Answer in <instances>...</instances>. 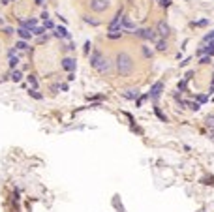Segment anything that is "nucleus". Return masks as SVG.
<instances>
[{"label": "nucleus", "instance_id": "1", "mask_svg": "<svg viewBox=\"0 0 214 212\" xmlns=\"http://www.w3.org/2000/svg\"><path fill=\"white\" fill-rule=\"evenodd\" d=\"M90 66L96 69V72L100 73H107L111 69V62L107 56L102 54V51L100 49H92V53H90Z\"/></svg>", "mask_w": 214, "mask_h": 212}, {"label": "nucleus", "instance_id": "2", "mask_svg": "<svg viewBox=\"0 0 214 212\" xmlns=\"http://www.w3.org/2000/svg\"><path fill=\"white\" fill-rule=\"evenodd\" d=\"M115 64H117V69H118L120 75H128V73H132V69H133V58L126 51H120L117 54Z\"/></svg>", "mask_w": 214, "mask_h": 212}, {"label": "nucleus", "instance_id": "3", "mask_svg": "<svg viewBox=\"0 0 214 212\" xmlns=\"http://www.w3.org/2000/svg\"><path fill=\"white\" fill-rule=\"evenodd\" d=\"M132 34H135V36H139V38H143V40H150V41H156V40H158V38H156V34H154V30H150V28L135 30V32H132Z\"/></svg>", "mask_w": 214, "mask_h": 212}, {"label": "nucleus", "instance_id": "4", "mask_svg": "<svg viewBox=\"0 0 214 212\" xmlns=\"http://www.w3.org/2000/svg\"><path fill=\"white\" fill-rule=\"evenodd\" d=\"M60 66H62L64 72H70V73H71V72L77 68V62H75V58H71V56H66V58L60 60Z\"/></svg>", "mask_w": 214, "mask_h": 212}, {"label": "nucleus", "instance_id": "5", "mask_svg": "<svg viewBox=\"0 0 214 212\" xmlns=\"http://www.w3.org/2000/svg\"><path fill=\"white\" fill-rule=\"evenodd\" d=\"M90 8L98 13H102L107 10V0H90Z\"/></svg>", "mask_w": 214, "mask_h": 212}, {"label": "nucleus", "instance_id": "6", "mask_svg": "<svg viewBox=\"0 0 214 212\" xmlns=\"http://www.w3.org/2000/svg\"><path fill=\"white\" fill-rule=\"evenodd\" d=\"M162 90H163V83H154L152 88H150V92H148V98H152V100H158L160 94H162Z\"/></svg>", "mask_w": 214, "mask_h": 212}, {"label": "nucleus", "instance_id": "7", "mask_svg": "<svg viewBox=\"0 0 214 212\" xmlns=\"http://www.w3.org/2000/svg\"><path fill=\"white\" fill-rule=\"evenodd\" d=\"M55 36L60 38V40H71V34L68 32L66 26H56V28H55Z\"/></svg>", "mask_w": 214, "mask_h": 212}, {"label": "nucleus", "instance_id": "8", "mask_svg": "<svg viewBox=\"0 0 214 212\" xmlns=\"http://www.w3.org/2000/svg\"><path fill=\"white\" fill-rule=\"evenodd\" d=\"M15 34H17L21 40H25V41H28V40L32 38V32H30V30H26V28H17Z\"/></svg>", "mask_w": 214, "mask_h": 212}, {"label": "nucleus", "instance_id": "9", "mask_svg": "<svg viewBox=\"0 0 214 212\" xmlns=\"http://www.w3.org/2000/svg\"><path fill=\"white\" fill-rule=\"evenodd\" d=\"M10 79L13 81V83H21V79H23V72H21V69H13L11 72V75H10Z\"/></svg>", "mask_w": 214, "mask_h": 212}, {"label": "nucleus", "instance_id": "10", "mask_svg": "<svg viewBox=\"0 0 214 212\" xmlns=\"http://www.w3.org/2000/svg\"><path fill=\"white\" fill-rule=\"evenodd\" d=\"M158 34H160V36H167V34H169V26L163 23V21L158 23Z\"/></svg>", "mask_w": 214, "mask_h": 212}, {"label": "nucleus", "instance_id": "11", "mask_svg": "<svg viewBox=\"0 0 214 212\" xmlns=\"http://www.w3.org/2000/svg\"><path fill=\"white\" fill-rule=\"evenodd\" d=\"M26 79H28V83H30V88H34V90H38V87H40V83H38V79H36V75H28Z\"/></svg>", "mask_w": 214, "mask_h": 212}, {"label": "nucleus", "instance_id": "12", "mask_svg": "<svg viewBox=\"0 0 214 212\" xmlns=\"http://www.w3.org/2000/svg\"><path fill=\"white\" fill-rule=\"evenodd\" d=\"M28 96L34 98V100H43V94H40L38 90H34V88H28Z\"/></svg>", "mask_w": 214, "mask_h": 212}, {"label": "nucleus", "instance_id": "13", "mask_svg": "<svg viewBox=\"0 0 214 212\" xmlns=\"http://www.w3.org/2000/svg\"><path fill=\"white\" fill-rule=\"evenodd\" d=\"M26 49H28V43H26L25 40H21V41L15 43V51H26Z\"/></svg>", "mask_w": 214, "mask_h": 212}, {"label": "nucleus", "instance_id": "14", "mask_svg": "<svg viewBox=\"0 0 214 212\" xmlns=\"http://www.w3.org/2000/svg\"><path fill=\"white\" fill-rule=\"evenodd\" d=\"M45 34V28L43 26H36L34 30H32V36H43Z\"/></svg>", "mask_w": 214, "mask_h": 212}, {"label": "nucleus", "instance_id": "15", "mask_svg": "<svg viewBox=\"0 0 214 212\" xmlns=\"http://www.w3.org/2000/svg\"><path fill=\"white\" fill-rule=\"evenodd\" d=\"M205 122H207V126H209L210 130H214V115H209V116H207V120H205Z\"/></svg>", "mask_w": 214, "mask_h": 212}, {"label": "nucleus", "instance_id": "16", "mask_svg": "<svg viewBox=\"0 0 214 212\" xmlns=\"http://www.w3.org/2000/svg\"><path fill=\"white\" fill-rule=\"evenodd\" d=\"M156 47H158V51H165V41H163V40H156Z\"/></svg>", "mask_w": 214, "mask_h": 212}, {"label": "nucleus", "instance_id": "17", "mask_svg": "<svg viewBox=\"0 0 214 212\" xmlns=\"http://www.w3.org/2000/svg\"><path fill=\"white\" fill-rule=\"evenodd\" d=\"M124 98H128V100H135V98H137V92L133 94V90H128V92L124 94Z\"/></svg>", "mask_w": 214, "mask_h": 212}, {"label": "nucleus", "instance_id": "18", "mask_svg": "<svg viewBox=\"0 0 214 212\" xmlns=\"http://www.w3.org/2000/svg\"><path fill=\"white\" fill-rule=\"evenodd\" d=\"M43 28H45V30H51V28H55L53 21H51V19H47V21H45V25H43Z\"/></svg>", "mask_w": 214, "mask_h": 212}, {"label": "nucleus", "instance_id": "19", "mask_svg": "<svg viewBox=\"0 0 214 212\" xmlns=\"http://www.w3.org/2000/svg\"><path fill=\"white\" fill-rule=\"evenodd\" d=\"M207 100H209V96H205V94H199L197 96V103H205Z\"/></svg>", "mask_w": 214, "mask_h": 212}, {"label": "nucleus", "instance_id": "20", "mask_svg": "<svg viewBox=\"0 0 214 212\" xmlns=\"http://www.w3.org/2000/svg\"><path fill=\"white\" fill-rule=\"evenodd\" d=\"M201 64H210V56H201Z\"/></svg>", "mask_w": 214, "mask_h": 212}, {"label": "nucleus", "instance_id": "21", "mask_svg": "<svg viewBox=\"0 0 214 212\" xmlns=\"http://www.w3.org/2000/svg\"><path fill=\"white\" fill-rule=\"evenodd\" d=\"M85 21L90 23V25H98V21H96V19H90V17H85Z\"/></svg>", "mask_w": 214, "mask_h": 212}, {"label": "nucleus", "instance_id": "22", "mask_svg": "<svg viewBox=\"0 0 214 212\" xmlns=\"http://www.w3.org/2000/svg\"><path fill=\"white\" fill-rule=\"evenodd\" d=\"M158 2H160V4L163 6V8H167V6L171 4V2H169V0H158Z\"/></svg>", "mask_w": 214, "mask_h": 212}, {"label": "nucleus", "instance_id": "23", "mask_svg": "<svg viewBox=\"0 0 214 212\" xmlns=\"http://www.w3.org/2000/svg\"><path fill=\"white\" fill-rule=\"evenodd\" d=\"M4 32H6V34H13V32H15V30H13L11 26H6V28H4Z\"/></svg>", "mask_w": 214, "mask_h": 212}, {"label": "nucleus", "instance_id": "24", "mask_svg": "<svg viewBox=\"0 0 214 212\" xmlns=\"http://www.w3.org/2000/svg\"><path fill=\"white\" fill-rule=\"evenodd\" d=\"M143 53H145V56H150V54H152V51H148L147 47H143Z\"/></svg>", "mask_w": 214, "mask_h": 212}, {"label": "nucleus", "instance_id": "25", "mask_svg": "<svg viewBox=\"0 0 214 212\" xmlns=\"http://www.w3.org/2000/svg\"><path fill=\"white\" fill-rule=\"evenodd\" d=\"M90 47H92V45H90V41H87V43H85V51L88 53V51H90Z\"/></svg>", "mask_w": 214, "mask_h": 212}, {"label": "nucleus", "instance_id": "26", "mask_svg": "<svg viewBox=\"0 0 214 212\" xmlns=\"http://www.w3.org/2000/svg\"><path fill=\"white\" fill-rule=\"evenodd\" d=\"M66 49H68V51H75V45L70 43V45H66Z\"/></svg>", "mask_w": 214, "mask_h": 212}, {"label": "nucleus", "instance_id": "27", "mask_svg": "<svg viewBox=\"0 0 214 212\" xmlns=\"http://www.w3.org/2000/svg\"><path fill=\"white\" fill-rule=\"evenodd\" d=\"M34 2H36V4H43V0H34Z\"/></svg>", "mask_w": 214, "mask_h": 212}, {"label": "nucleus", "instance_id": "28", "mask_svg": "<svg viewBox=\"0 0 214 212\" xmlns=\"http://www.w3.org/2000/svg\"><path fill=\"white\" fill-rule=\"evenodd\" d=\"M0 25H4V19L2 17H0Z\"/></svg>", "mask_w": 214, "mask_h": 212}]
</instances>
